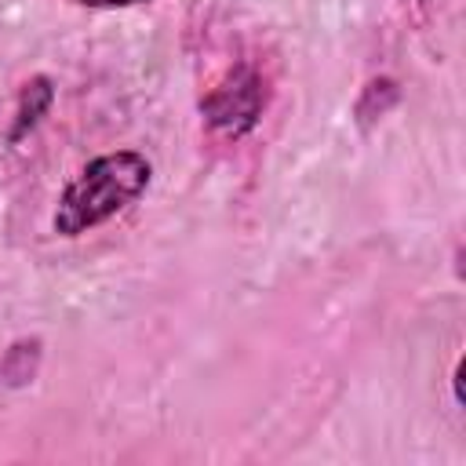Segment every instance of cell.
<instances>
[{
	"mask_svg": "<svg viewBox=\"0 0 466 466\" xmlns=\"http://www.w3.org/2000/svg\"><path fill=\"white\" fill-rule=\"evenodd\" d=\"M397 98H400V87H397V80H393V76H371V80L360 87V98H357V106H353V113H357V120H360V127L375 124L382 113H390Z\"/></svg>",
	"mask_w": 466,
	"mask_h": 466,
	"instance_id": "5",
	"label": "cell"
},
{
	"mask_svg": "<svg viewBox=\"0 0 466 466\" xmlns=\"http://www.w3.org/2000/svg\"><path fill=\"white\" fill-rule=\"evenodd\" d=\"M149 182H153V164L146 153H138V149L98 153L62 189L51 226L66 240L84 237V233L113 222L116 215H124L149 189Z\"/></svg>",
	"mask_w": 466,
	"mask_h": 466,
	"instance_id": "1",
	"label": "cell"
},
{
	"mask_svg": "<svg viewBox=\"0 0 466 466\" xmlns=\"http://www.w3.org/2000/svg\"><path fill=\"white\" fill-rule=\"evenodd\" d=\"M76 7H91V11H116V7H138V4H153V0H69Z\"/></svg>",
	"mask_w": 466,
	"mask_h": 466,
	"instance_id": "6",
	"label": "cell"
},
{
	"mask_svg": "<svg viewBox=\"0 0 466 466\" xmlns=\"http://www.w3.org/2000/svg\"><path fill=\"white\" fill-rule=\"evenodd\" d=\"M55 106V80L47 73H36L29 80H22L18 87V102H15V120L7 131V142H22Z\"/></svg>",
	"mask_w": 466,
	"mask_h": 466,
	"instance_id": "3",
	"label": "cell"
},
{
	"mask_svg": "<svg viewBox=\"0 0 466 466\" xmlns=\"http://www.w3.org/2000/svg\"><path fill=\"white\" fill-rule=\"evenodd\" d=\"M269 102V84L258 73V66L240 62L233 69L222 73V80H215L208 87V95L200 98V116L208 124V131L222 135V138H244L266 113Z\"/></svg>",
	"mask_w": 466,
	"mask_h": 466,
	"instance_id": "2",
	"label": "cell"
},
{
	"mask_svg": "<svg viewBox=\"0 0 466 466\" xmlns=\"http://www.w3.org/2000/svg\"><path fill=\"white\" fill-rule=\"evenodd\" d=\"M40 350H44L40 339H18V342H11L4 350V357H0V386H7V390L29 386L36 379V368H40Z\"/></svg>",
	"mask_w": 466,
	"mask_h": 466,
	"instance_id": "4",
	"label": "cell"
}]
</instances>
